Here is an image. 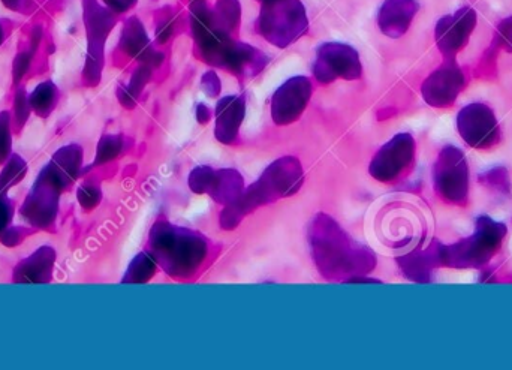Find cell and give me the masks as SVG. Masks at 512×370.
Here are the masks:
<instances>
[{"instance_id": "13", "label": "cell", "mask_w": 512, "mask_h": 370, "mask_svg": "<svg viewBox=\"0 0 512 370\" xmlns=\"http://www.w3.org/2000/svg\"><path fill=\"white\" fill-rule=\"evenodd\" d=\"M466 86L465 72L456 59H445L435 72L426 78L421 87L424 101L436 108H447L456 102Z\"/></svg>"}, {"instance_id": "8", "label": "cell", "mask_w": 512, "mask_h": 370, "mask_svg": "<svg viewBox=\"0 0 512 370\" xmlns=\"http://www.w3.org/2000/svg\"><path fill=\"white\" fill-rule=\"evenodd\" d=\"M313 75L322 84H330L337 78L358 80L363 74L360 54L354 47L340 42H327L318 48Z\"/></svg>"}, {"instance_id": "7", "label": "cell", "mask_w": 512, "mask_h": 370, "mask_svg": "<svg viewBox=\"0 0 512 370\" xmlns=\"http://www.w3.org/2000/svg\"><path fill=\"white\" fill-rule=\"evenodd\" d=\"M435 191L445 203L463 206L469 197V165L459 147L448 146L439 153L433 168Z\"/></svg>"}, {"instance_id": "17", "label": "cell", "mask_w": 512, "mask_h": 370, "mask_svg": "<svg viewBox=\"0 0 512 370\" xmlns=\"http://www.w3.org/2000/svg\"><path fill=\"white\" fill-rule=\"evenodd\" d=\"M397 263L409 281L427 284L430 282L433 269L436 266H441L439 243L436 242V246H432L426 251H414L411 254L403 255V257L397 258Z\"/></svg>"}, {"instance_id": "6", "label": "cell", "mask_w": 512, "mask_h": 370, "mask_svg": "<svg viewBox=\"0 0 512 370\" xmlns=\"http://www.w3.org/2000/svg\"><path fill=\"white\" fill-rule=\"evenodd\" d=\"M309 29L306 8L300 0L261 3L256 32L277 48L294 44Z\"/></svg>"}, {"instance_id": "18", "label": "cell", "mask_w": 512, "mask_h": 370, "mask_svg": "<svg viewBox=\"0 0 512 370\" xmlns=\"http://www.w3.org/2000/svg\"><path fill=\"white\" fill-rule=\"evenodd\" d=\"M245 189V179L242 174L234 168H224V170H215L213 173L207 195H210L216 203L227 206L236 201Z\"/></svg>"}, {"instance_id": "3", "label": "cell", "mask_w": 512, "mask_h": 370, "mask_svg": "<svg viewBox=\"0 0 512 370\" xmlns=\"http://www.w3.org/2000/svg\"><path fill=\"white\" fill-rule=\"evenodd\" d=\"M303 182V165L297 158L283 156L277 159L265 168L261 177L246 188L236 201L224 206L219 216V225L227 231L236 230L240 222L259 207L297 194Z\"/></svg>"}, {"instance_id": "4", "label": "cell", "mask_w": 512, "mask_h": 370, "mask_svg": "<svg viewBox=\"0 0 512 370\" xmlns=\"http://www.w3.org/2000/svg\"><path fill=\"white\" fill-rule=\"evenodd\" d=\"M150 254L171 278L188 279L200 270L207 257V240L203 234L177 227L164 218L150 231Z\"/></svg>"}, {"instance_id": "14", "label": "cell", "mask_w": 512, "mask_h": 370, "mask_svg": "<svg viewBox=\"0 0 512 370\" xmlns=\"http://www.w3.org/2000/svg\"><path fill=\"white\" fill-rule=\"evenodd\" d=\"M420 5L417 0H384L378 12V26L388 38H400L408 32Z\"/></svg>"}, {"instance_id": "5", "label": "cell", "mask_w": 512, "mask_h": 370, "mask_svg": "<svg viewBox=\"0 0 512 370\" xmlns=\"http://www.w3.org/2000/svg\"><path fill=\"white\" fill-rule=\"evenodd\" d=\"M505 236H507L505 224L489 216H481L475 222V231L471 237L460 240L456 245H439L441 266L454 267V269L484 266L498 252Z\"/></svg>"}, {"instance_id": "21", "label": "cell", "mask_w": 512, "mask_h": 370, "mask_svg": "<svg viewBox=\"0 0 512 370\" xmlns=\"http://www.w3.org/2000/svg\"><path fill=\"white\" fill-rule=\"evenodd\" d=\"M152 69L153 66L141 63L140 68L135 71L134 77H132L129 86L125 87V89L120 92V101L123 102V105L134 107L135 101H137L138 96H140L141 90L144 89L147 81L152 77Z\"/></svg>"}, {"instance_id": "19", "label": "cell", "mask_w": 512, "mask_h": 370, "mask_svg": "<svg viewBox=\"0 0 512 370\" xmlns=\"http://www.w3.org/2000/svg\"><path fill=\"white\" fill-rule=\"evenodd\" d=\"M212 17L219 29L233 35L240 26L242 6L239 0H218L215 8H212Z\"/></svg>"}, {"instance_id": "28", "label": "cell", "mask_w": 512, "mask_h": 370, "mask_svg": "<svg viewBox=\"0 0 512 370\" xmlns=\"http://www.w3.org/2000/svg\"><path fill=\"white\" fill-rule=\"evenodd\" d=\"M258 2L265 3V2H271V0H258Z\"/></svg>"}, {"instance_id": "11", "label": "cell", "mask_w": 512, "mask_h": 370, "mask_svg": "<svg viewBox=\"0 0 512 370\" xmlns=\"http://www.w3.org/2000/svg\"><path fill=\"white\" fill-rule=\"evenodd\" d=\"M477 21V12L471 6H463L438 21L435 29L436 44L445 59H456L457 54L468 45Z\"/></svg>"}, {"instance_id": "16", "label": "cell", "mask_w": 512, "mask_h": 370, "mask_svg": "<svg viewBox=\"0 0 512 370\" xmlns=\"http://www.w3.org/2000/svg\"><path fill=\"white\" fill-rule=\"evenodd\" d=\"M122 45L126 53L153 68L161 65L164 60V54L158 53L150 44L146 29L137 17L129 18L126 21L125 27H123Z\"/></svg>"}, {"instance_id": "15", "label": "cell", "mask_w": 512, "mask_h": 370, "mask_svg": "<svg viewBox=\"0 0 512 370\" xmlns=\"http://www.w3.org/2000/svg\"><path fill=\"white\" fill-rule=\"evenodd\" d=\"M246 116L245 96H225L216 105L215 137L219 143L231 144L239 137Z\"/></svg>"}, {"instance_id": "25", "label": "cell", "mask_w": 512, "mask_h": 370, "mask_svg": "<svg viewBox=\"0 0 512 370\" xmlns=\"http://www.w3.org/2000/svg\"><path fill=\"white\" fill-rule=\"evenodd\" d=\"M201 86H203L204 92H206V95H209L210 98H216V96L221 93L222 89L221 80H219V77L216 75L215 71H209L203 75Z\"/></svg>"}, {"instance_id": "23", "label": "cell", "mask_w": 512, "mask_h": 370, "mask_svg": "<svg viewBox=\"0 0 512 370\" xmlns=\"http://www.w3.org/2000/svg\"><path fill=\"white\" fill-rule=\"evenodd\" d=\"M495 44L512 53V15L499 23L495 33Z\"/></svg>"}, {"instance_id": "10", "label": "cell", "mask_w": 512, "mask_h": 370, "mask_svg": "<svg viewBox=\"0 0 512 370\" xmlns=\"http://www.w3.org/2000/svg\"><path fill=\"white\" fill-rule=\"evenodd\" d=\"M415 149L417 144L411 134H397L373 156L370 176L382 183L399 179L414 162Z\"/></svg>"}, {"instance_id": "12", "label": "cell", "mask_w": 512, "mask_h": 370, "mask_svg": "<svg viewBox=\"0 0 512 370\" xmlns=\"http://www.w3.org/2000/svg\"><path fill=\"white\" fill-rule=\"evenodd\" d=\"M309 78L298 75L289 78L274 92L271 98V119L277 126H286L300 119L312 98Z\"/></svg>"}, {"instance_id": "2", "label": "cell", "mask_w": 512, "mask_h": 370, "mask_svg": "<svg viewBox=\"0 0 512 370\" xmlns=\"http://www.w3.org/2000/svg\"><path fill=\"white\" fill-rule=\"evenodd\" d=\"M189 9L197 56L207 65L227 69L239 77L251 74L258 65V48L236 41L233 35L219 29L207 0H191Z\"/></svg>"}, {"instance_id": "9", "label": "cell", "mask_w": 512, "mask_h": 370, "mask_svg": "<svg viewBox=\"0 0 512 370\" xmlns=\"http://www.w3.org/2000/svg\"><path fill=\"white\" fill-rule=\"evenodd\" d=\"M457 131L468 146L474 149H492L501 141L498 119L489 105L474 102L457 114Z\"/></svg>"}, {"instance_id": "26", "label": "cell", "mask_w": 512, "mask_h": 370, "mask_svg": "<svg viewBox=\"0 0 512 370\" xmlns=\"http://www.w3.org/2000/svg\"><path fill=\"white\" fill-rule=\"evenodd\" d=\"M104 2L107 3L108 8L113 9V11L126 12L137 3V0H104Z\"/></svg>"}, {"instance_id": "27", "label": "cell", "mask_w": 512, "mask_h": 370, "mask_svg": "<svg viewBox=\"0 0 512 370\" xmlns=\"http://www.w3.org/2000/svg\"><path fill=\"white\" fill-rule=\"evenodd\" d=\"M212 119V111L206 104L197 105V120L200 125H206Z\"/></svg>"}, {"instance_id": "1", "label": "cell", "mask_w": 512, "mask_h": 370, "mask_svg": "<svg viewBox=\"0 0 512 370\" xmlns=\"http://www.w3.org/2000/svg\"><path fill=\"white\" fill-rule=\"evenodd\" d=\"M309 242L315 266L325 279H345L346 282L375 269V254L366 246L357 245L334 219L324 213L310 224Z\"/></svg>"}, {"instance_id": "22", "label": "cell", "mask_w": 512, "mask_h": 370, "mask_svg": "<svg viewBox=\"0 0 512 370\" xmlns=\"http://www.w3.org/2000/svg\"><path fill=\"white\" fill-rule=\"evenodd\" d=\"M213 173H215V170L212 167H207V165L194 168L189 174V188H191V191L198 195L207 194Z\"/></svg>"}, {"instance_id": "24", "label": "cell", "mask_w": 512, "mask_h": 370, "mask_svg": "<svg viewBox=\"0 0 512 370\" xmlns=\"http://www.w3.org/2000/svg\"><path fill=\"white\" fill-rule=\"evenodd\" d=\"M481 182L490 188L495 189H510V179H508V173L504 168H495L490 170L489 173L483 174Z\"/></svg>"}, {"instance_id": "20", "label": "cell", "mask_w": 512, "mask_h": 370, "mask_svg": "<svg viewBox=\"0 0 512 370\" xmlns=\"http://www.w3.org/2000/svg\"><path fill=\"white\" fill-rule=\"evenodd\" d=\"M158 263L150 252H141L126 273L123 282L126 284H146L158 272Z\"/></svg>"}]
</instances>
